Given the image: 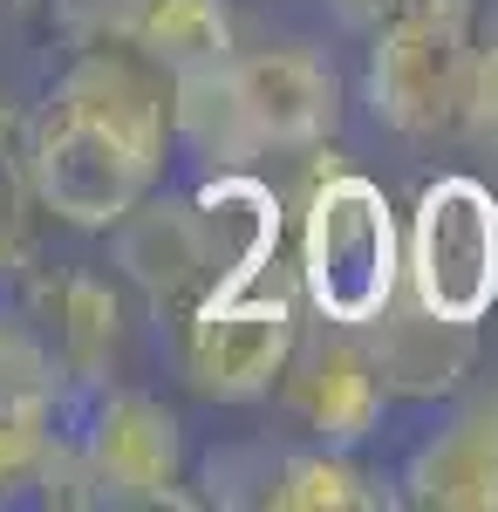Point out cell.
Here are the masks:
<instances>
[{"label":"cell","instance_id":"obj_1","mask_svg":"<svg viewBox=\"0 0 498 512\" xmlns=\"http://www.w3.org/2000/svg\"><path fill=\"white\" fill-rule=\"evenodd\" d=\"M164 151H171L164 76L137 48H89L55 76L28 130V185L69 226L110 233L130 205L157 192Z\"/></svg>","mask_w":498,"mask_h":512},{"label":"cell","instance_id":"obj_2","mask_svg":"<svg viewBox=\"0 0 498 512\" xmlns=\"http://www.w3.org/2000/svg\"><path fill=\"white\" fill-rule=\"evenodd\" d=\"M301 287L335 328H369L403 287V226L369 171L321 164L301 219Z\"/></svg>","mask_w":498,"mask_h":512},{"label":"cell","instance_id":"obj_3","mask_svg":"<svg viewBox=\"0 0 498 512\" xmlns=\"http://www.w3.org/2000/svg\"><path fill=\"white\" fill-rule=\"evenodd\" d=\"M369 110L396 137L437 144L458 130L464 76L478 48V7L471 0H410L369 28Z\"/></svg>","mask_w":498,"mask_h":512},{"label":"cell","instance_id":"obj_4","mask_svg":"<svg viewBox=\"0 0 498 512\" xmlns=\"http://www.w3.org/2000/svg\"><path fill=\"white\" fill-rule=\"evenodd\" d=\"M403 287L410 301L444 321H478L498 301V198L471 171L430 178L403 239Z\"/></svg>","mask_w":498,"mask_h":512},{"label":"cell","instance_id":"obj_5","mask_svg":"<svg viewBox=\"0 0 498 512\" xmlns=\"http://www.w3.org/2000/svg\"><path fill=\"white\" fill-rule=\"evenodd\" d=\"M301 349V321L287 294H205L192 308L185 328V369H192L198 396H219V403H246V396H267L287 362Z\"/></svg>","mask_w":498,"mask_h":512},{"label":"cell","instance_id":"obj_6","mask_svg":"<svg viewBox=\"0 0 498 512\" xmlns=\"http://www.w3.org/2000/svg\"><path fill=\"white\" fill-rule=\"evenodd\" d=\"M89 424H82V465L96 506H164L185 478V431L178 417L144 390H103L96 383Z\"/></svg>","mask_w":498,"mask_h":512},{"label":"cell","instance_id":"obj_7","mask_svg":"<svg viewBox=\"0 0 498 512\" xmlns=\"http://www.w3.org/2000/svg\"><path fill=\"white\" fill-rule=\"evenodd\" d=\"M232 96L253 151H321L342 123V82L321 55L307 48H253V55H226Z\"/></svg>","mask_w":498,"mask_h":512},{"label":"cell","instance_id":"obj_8","mask_svg":"<svg viewBox=\"0 0 498 512\" xmlns=\"http://www.w3.org/2000/svg\"><path fill=\"white\" fill-rule=\"evenodd\" d=\"M28 328L55 362V376L69 390H96L110 383L116 335H123V308H116L110 280L96 274H35L28 280Z\"/></svg>","mask_w":498,"mask_h":512},{"label":"cell","instance_id":"obj_9","mask_svg":"<svg viewBox=\"0 0 498 512\" xmlns=\"http://www.w3.org/2000/svg\"><path fill=\"white\" fill-rule=\"evenodd\" d=\"M403 499L423 512H498V396L464 403L403 465Z\"/></svg>","mask_w":498,"mask_h":512},{"label":"cell","instance_id":"obj_10","mask_svg":"<svg viewBox=\"0 0 498 512\" xmlns=\"http://www.w3.org/2000/svg\"><path fill=\"white\" fill-rule=\"evenodd\" d=\"M369 362L389 396H444L471 369V328L417 308L410 287H396L383 315L369 321Z\"/></svg>","mask_w":498,"mask_h":512},{"label":"cell","instance_id":"obj_11","mask_svg":"<svg viewBox=\"0 0 498 512\" xmlns=\"http://www.w3.org/2000/svg\"><path fill=\"white\" fill-rule=\"evenodd\" d=\"M294 369V362H287ZM294 403H301L307 431L321 437V444H335V451H348V444H362V437L383 424V376H376V362H369V349L355 342V328H342V335H328V342H314V349L301 355V369H294Z\"/></svg>","mask_w":498,"mask_h":512},{"label":"cell","instance_id":"obj_12","mask_svg":"<svg viewBox=\"0 0 498 512\" xmlns=\"http://www.w3.org/2000/svg\"><path fill=\"white\" fill-rule=\"evenodd\" d=\"M198 219V246H205V274L212 294H232L246 280L273 267V246H280V205L253 171H219L205 192L192 198Z\"/></svg>","mask_w":498,"mask_h":512},{"label":"cell","instance_id":"obj_13","mask_svg":"<svg viewBox=\"0 0 498 512\" xmlns=\"http://www.w3.org/2000/svg\"><path fill=\"white\" fill-rule=\"evenodd\" d=\"M110 233H116V260L130 267V280L151 294L157 308H198L212 294L192 198H178V205H130Z\"/></svg>","mask_w":498,"mask_h":512},{"label":"cell","instance_id":"obj_14","mask_svg":"<svg viewBox=\"0 0 498 512\" xmlns=\"http://www.w3.org/2000/svg\"><path fill=\"white\" fill-rule=\"evenodd\" d=\"M110 35L130 41L157 76L212 69L232 55V21L226 0H116Z\"/></svg>","mask_w":498,"mask_h":512},{"label":"cell","instance_id":"obj_15","mask_svg":"<svg viewBox=\"0 0 498 512\" xmlns=\"http://www.w3.org/2000/svg\"><path fill=\"white\" fill-rule=\"evenodd\" d=\"M253 506H273V512H362V506H383V492L355 472L335 444H321V451H280V458H267Z\"/></svg>","mask_w":498,"mask_h":512},{"label":"cell","instance_id":"obj_16","mask_svg":"<svg viewBox=\"0 0 498 512\" xmlns=\"http://www.w3.org/2000/svg\"><path fill=\"white\" fill-rule=\"evenodd\" d=\"M28 151L14 144V117L0 110V280L21 274V253H28Z\"/></svg>","mask_w":498,"mask_h":512},{"label":"cell","instance_id":"obj_17","mask_svg":"<svg viewBox=\"0 0 498 512\" xmlns=\"http://www.w3.org/2000/svg\"><path fill=\"white\" fill-rule=\"evenodd\" d=\"M458 130L471 137V144H485V151L498 158V35L471 48V76H464Z\"/></svg>","mask_w":498,"mask_h":512},{"label":"cell","instance_id":"obj_18","mask_svg":"<svg viewBox=\"0 0 498 512\" xmlns=\"http://www.w3.org/2000/svg\"><path fill=\"white\" fill-rule=\"evenodd\" d=\"M41 451H48V424L0 410V506L7 499H28V485L41 472Z\"/></svg>","mask_w":498,"mask_h":512},{"label":"cell","instance_id":"obj_19","mask_svg":"<svg viewBox=\"0 0 498 512\" xmlns=\"http://www.w3.org/2000/svg\"><path fill=\"white\" fill-rule=\"evenodd\" d=\"M342 21H355V28H376V21H389L396 7H410V0H328Z\"/></svg>","mask_w":498,"mask_h":512}]
</instances>
